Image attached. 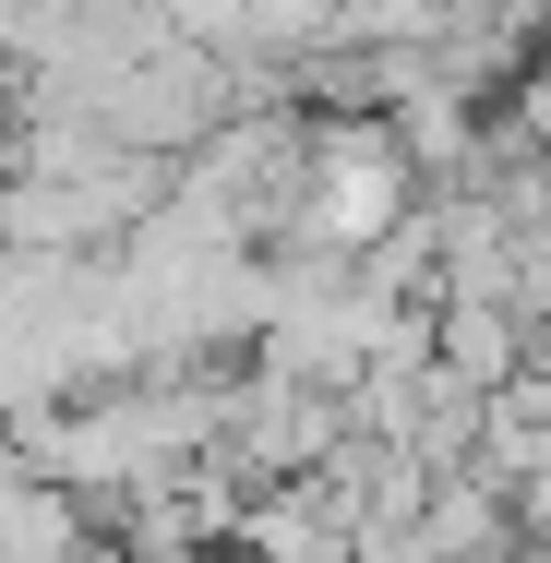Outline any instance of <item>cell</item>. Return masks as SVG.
I'll return each instance as SVG.
<instances>
[{"mask_svg": "<svg viewBox=\"0 0 551 563\" xmlns=\"http://www.w3.org/2000/svg\"><path fill=\"white\" fill-rule=\"evenodd\" d=\"M408 217H420V156L396 144V120H384V109H324V120H312V180H300L288 252L360 264V252H384Z\"/></svg>", "mask_w": 551, "mask_h": 563, "instance_id": "6da1fadb", "label": "cell"}, {"mask_svg": "<svg viewBox=\"0 0 551 563\" xmlns=\"http://www.w3.org/2000/svg\"><path fill=\"white\" fill-rule=\"evenodd\" d=\"M504 563H551V528H540V540H516V552H504Z\"/></svg>", "mask_w": 551, "mask_h": 563, "instance_id": "277c9868", "label": "cell"}, {"mask_svg": "<svg viewBox=\"0 0 551 563\" xmlns=\"http://www.w3.org/2000/svg\"><path fill=\"white\" fill-rule=\"evenodd\" d=\"M85 540H97V504L36 455H0V563H73Z\"/></svg>", "mask_w": 551, "mask_h": 563, "instance_id": "3957f363", "label": "cell"}, {"mask_svg": "<svg viewBox=\"0 0 551 563\" xmlns=\"http://www.w3.org/2000/svg\"><path fill=\"white\" fill-rule=\"evenodd\" d=\"M73 120H97L120 156H156V168H168V156H192V144L228 120V48L156 36V48H132V60H120Z\"/></svg>", "mask_w": 551, "mask_h": 563, "instance_id": "7a4b0ae2", "label": "cell"}]
</instances>
